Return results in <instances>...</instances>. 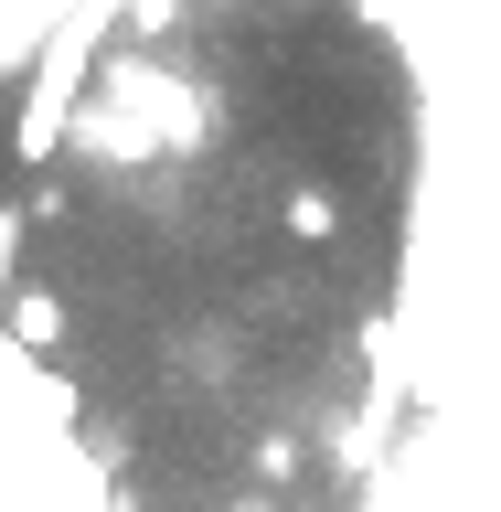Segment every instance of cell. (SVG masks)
<instances>
[{
	"instance_id": "obj_1",
	"label": "cell",
	"mask_w": 501,
	"mask_h": 512,
	"mask_svg": "<svg viewBox=\"0 0 501 512\" xmlns=\"http://www.w3.org/2000/svg\"><path fill=\"white\" fill-rule=\"evenodd\" d=\"M11 342L22 352H64V299L54 288H22V299H11Z\"/></svg>"
},
{
	"instance_id": "obj_2",
	"label": "cell",
	"mask_w": 501,
	"mask_h": 512,
	"mask_svg": "<svg viewBox=\"0 0 501 512\" xmlns=\"http://www.w3.org/2000/svg\"><path fill=\"white\" fill-rule=\"evenodd\" d=\"M288 235H299V246H331V235H342V192L299 182V192H288Z\"/></svg>"
}]
</instances>
